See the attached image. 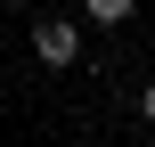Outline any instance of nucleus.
Masks as SVG:
<instances>
[{
  "mask_svg": "<svg viewBox=\"0 0 155 147\" xmlns=\"http://www.w3.org/2000/svg\"><path fill=\"white\" fill-rule=\"evenodd\" d=\"M33 49H41V65H49V74H57V65H74V57H82V25L41 16V25H33Z\"/></svg>",
  "mask_w": 155,
  "mask_h": 147,
  "instance_id": "1",
  "label": "nucleus"
},
{
  "mask_svg": "<svg viewBox=\"0 0 155 147\" xmlns=\"http://www.w3.org/2000/svg\"><path fill=\"white\" fill-rule=\"evenodd\" d=\"M82 16L114 33V25H131V16H139V0H82Z\"/></svg>",
  "mask_w": 155,
  "mask_h": 147,
  "instance_id": "2",
  "label": "nucleus"
},
{
  "mask_svg": "<svg viewBox=\"0 0 155 147\" xmlns=\"http://www.w3.org/2000/svg\"><path fill=\"white\" fill-rule=\"evenodd\" d=\"M139 115H147V123H155V82H147V90H139Z\"/></svg>",
  "mask_w": 155,
  "mask_h": 147,
  "instance_id": "3",
  "label": "nucleus"
}]
</instances>
